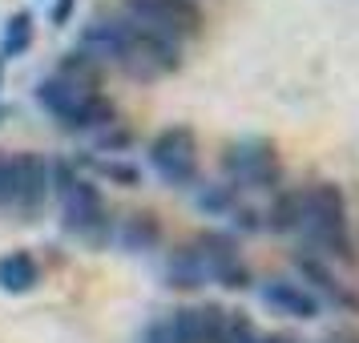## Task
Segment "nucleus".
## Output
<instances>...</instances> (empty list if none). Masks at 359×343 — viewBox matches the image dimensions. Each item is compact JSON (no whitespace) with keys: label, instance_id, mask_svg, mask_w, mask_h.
<instances>
[{"label":"nucleus","instance_id":"obj_15","mask_svg":"<svg viewBox=\"0 0 359 343\" xmlns=\"http://www.w3.org/2000/svg\"><path fill=\"white\" fill-rule=\"evenodd\" d=\"M41 287V262L17 246V250H8V255H0V291L8 295H29Z\"/></svg>","mask_w":359,"mask_h":343},{"label":"nucleus","instance_id":"obj_3","mask_svg":"<svg viewBox=\"0 0 359 343\" xmlns=\"http://www.w3.org/2000/svg\"><path fill=\"white\" fill-rule=\"evenodd\" d=\"M36 101H41V109L53 121H61L65 130H77V133H101L105 126L117 121V105L101 89L77 85L69 77H61V73H49L36 85Z\"/></svg>","mask_w":359,"mask_h":343},{"label":"nucleus","instance_id":"obj_30","mask_svg":"<svg viewBox=\"0 0 359 343\" xmlns=\"http://www.w3.org/2000/svg\"><path fill=\"white\" fill-rule=\"evenodd\" d=\"M0 117H4V109H0Z\"/></svg>","mask_w":359,"mask_h":343},{"label":"nucleus","instance_id":"obj_1","mask_svg":"<svg viewBox=\"0 0 359 343\" xmlns=\"http://www.w3.org/2000/svg\"><path fill=\"white\" fill-rule=\"evenodd\" d=\"M81 53H89L101 65L109 61L130 81H142V85L165 81L182 69V45H174V41H165L158 33H146V29L130 25L126 17L93 20L81 33Z\"/></svg>","mask_w":359,"mask_h":343},{"label":"nucleus","instance_id":"obj_14","mask_svg":"<svg viewBox=\"0 0 359 343\" xmlns=\"http://www.w3.org/2000/svg\"><path fill=\"white\" fill-rule=\"evenodd\" d=\"M117 246L130 255H149L162 246V218L154 210H133L121 227H117Z\"/></svg>","mask_w":359,"mask_h":343},{"label":"nucleus","instance_id":"obj_4","mask_svg":"<svg viewBox=\"0 0 359 343\" xmlns=\"http://www.w3.org/2000/svg\"><path fill=\"white\" fill-rule=\"evenodd\" d=\"M222 174L230 186L238 190H262V194H278L283 190V158L271 137H238L222 146Z\"/></svg>","mask_w":359,"mask_h":343},{"label":"nucleus","instance_id":"obj_20","mask_svg":"<svg viewBox=\"0 0 359 343\" xmlns=\"http://www.w3.org/2000/svg\"><path fill=\"white\" fill-rule=\"evenodd\" d=\"M85 166H93L101 178H109V182H117V186H142V170L137 166H130V162H105V158H81Z\"/></svg>","mask_w":359,"mask_h":343},{"label":"nucleus","instance_id":"obj_9","mask_svg":"<svg viewBox=\"0 0 359 343\" xmlns=\"http://www.w3.org/2000/svg\"><path fill=\"white\" fill-rule=\"evenodd\" d=\"M53 186V166L36 149L8 154V206L17 214H36Z\"/></svg>","mask_w":359,"mask_h":343},{"label":"nucleus","instance_id":"obj_7","mask_svg":"<svg viewBox=\"0 0 359 343\" xmlns=\"http://www.w3.org/2000/svg\"><path fill=\"white\" fill-rule=\"evenodd\" d=\"M149 170L165 182V186H194L198 182V133L190 126H165L149 137L146 149Z\"/></svg>","mask_w":359,"mask_h":343},{"label":"nucleus","instance_id":"obj_16","mask_svg":"<svg viewBox=\"0 0 359 343\" xmlns=\"http://www.w3.org/2000/svg\"><path fill=\"white\" fill-rule=\"evenodd\" d=\"M165 287H174V291H198V287H206L210 278L202 271V259L194 255V246L182 243L174 250H165Z\"/></svg>","mask_w":359,"mask_h":343},{"label":"nucleus","instance_id":"obj_26","mask_svg":"<svg viewBox=\"0 0 359 343\" xmlns=\"http://www.w3.org/2000/svg\"><path fill=\"white\" fill-rule=\"evenodd\" d=\"M0 206H8V154L0 149Z\"/></svg>","mask_w":359,"mask_h":343},{"label":"nucleus","instance_id":"obj_29","mask_svg":"<svg viewBox=\"0 0 359 343\" xmlns=\"http://www.w3.org/2000/svg\"><path fill=\"white\" fill-rule=\"evenodd\" d=\"M0 77H4V65H0Z\"/></svg>","mask_w":359,"mask_h":343},{"label":"nucleus","instance_id":"obj_8","mask_svg":"<svg viewBox=\"0 0 359 343\" xmlns=\"http://www.w3.org/2000/svg\"><path fill=\"white\" fill-rule=\"evenodd\" d=\"M190 246H194V255L202 259V271H206L210 283L226 287V291L255 287V275H250L243 250H238V238L230 230H198L194 238H190Z\"/></svg>","mask_w":359,"mask_h":343},{"label":"nucleus","instance_id":"obj_18","mask_svg":"<svg viewBox=\"0 0 359 343\" xmlns=\"http://www.w3.org/2000/svg\"><path fill=\"white\" fill-rule=\"evenodd\" d=\"M194 202H198V210H206V214H230L243 202V190L230 186V182H206Z\"/></svg>","mask_w":359,"mask_h":343},{"label":"nucleus","instance_id":"obj_24","mask_svg":"<svg viewBox=\"0 0 359 343\" xmlns=\"http://www.w3.org/2000/svg\"><path fill=\"white\" fill-rule=\"evenodd\" d=\"M137 343H178V331H174V323H170V315H162V319H154V323L142 327Z\"/></svg>","mask_w":359,"mask_h":343},{"label":"nucleus","instance_id":"obj_22","mask_svg":"<svg viewBox=\"0 0 359 343\" xmlns=\"http://www.w3.org/2000/svg\"><path fill=\"white\" fill-rule=\"evenodd\" d=\"M133 137H137V133H133L126 121H114V126H105L101 133H93V142H97L101 154H121V149L133 146Z\"/></svg>","mask_w":359,"mask_h":343},{"label":"nucleus","instance_id":"obj_5","mask_svg":"<svg viewBox=\"0 0 359 343\" xmlns=\"http://www.w3.org/2000/svg\"><path fill=\"white\" fill-rule=\"evenodd\" d=\"M57 198H61V227H65L69 234H77L85 243H109V238H114V227H109L105 198H101L97 182L77 178L69 166H61Z\"/></svg>","mask_w":359,"mask_h":343},{"label":"nucleus","instance_id":"obj_13","mask_svg":"<svg viewBox=\"0 0 359 343\" xmlns=\"http://www.w3.org/2000/svg\"><path fill=\"white\" fill-rule=\"evenodd\" d=\"M303 210H307L303 186H283V190L271 198V206L262 210V230H271V234H299Z\"/></svg>","mask_w":359,"mask_h":343},{"label":"nucleus","instance_id":"obj_27","mask_svg":"<svg viewBox=\"0 0 359 343\" xmlns=\"http://www.w3.org/2000/svg\"><path fill=\"white\" fill-rule=\"evenodd\" d=\"M259 343H299V339H294V335H287V331H266V335L259 331Z\"/></svg>","mask_w":359,"mask_h":343},{"label":"nucleus","instance_id":"obj_12","mask_svg":"<svg viewBox=\"0 0 359 343\" xmlns=\"http://www.w3.org/2000/svg\"><path fill=\"white\" fill-rule=\"evenodd\" d=\"M259 299L266 307H275L278 315H291V319H315L319 307H323V303H319L303 283H294V278H262Z\"/></svg>","mask_w":359,"mask_h":343},{"label":"nucleus","instance_id":"obj_17","mask_svg":"<svg viewBox=\"0 0 359 343\" xmlns=\"http://www.w3.org/2000/svg\"><path fill=\"white\" fill-rule=\"evenodd\" d=\"M33 13L29 8H17L13 17L4 20V29H0V65L4 61H17L25 53L33 49Z\"/></svg>","mask_w":359,"mask_h":343},{"label":"nucleus","instance_id":"obj_25","mask_svg":"<svg viewBox=\"0 0 359 343\" xmlns=\"http://www.w3.org/2000/svg\"><path fill=\"white\" fill-rule=\"evenodd\" d=\"M73 13H77V0H53V8H49V25L65 29L69 20H73Z\"/></svg>","mask_w":359,"mask_h":343},{"label":"nucleus","instance_id":"obj_23","mask_svg":"<svg viewBox=\"0 0 359 343\" xmlns=\"http://www.w3.org/2000/svg\"><path fill=\"white\" fill-rule=\"evenodd\" d=\"M230 227L243 230V234H255V230H262V210H255V206H246V202H238L234 210L226 214Z\"/></svg>","mask_w":359,"mask_h":343},{"label":"nucleus","instance_id":"obj_31","mask_svg":"<svg viewBox=\"0 0 359 343\" xmlns=\"http://www.w3.org/2000/svg\"><path fill=\"white\" fill-rule=\"evenodd\" d=\"M323 343H331V339H323Z\"/></svg>","mask_w":359,"mask_h":343},{"label":"nucleus","instance_id":"obj_2","mask_svg":"<svg viewBox=\"0 0 359 343\" xmlns=\"http://www.w3.org/2000/svg\"><path fill=\"white\" fill-rule=\"evenodd\" d=\"M307 194V210H303V250L319 255V259H335V262H355V238H351V218H347V198L343 186L335 182H311L303 186Z\"/></svg>","mask_w":359,"mask_h":343},{"label":"nucleus","instance_id":"obj_6","mask_svg":"<svg viewBox=\"0 0 359 343\" xmlns=\"http://www.w3.org/2000/svg\"><path fill=\"white\" fill-rule=\"evenodd\" d=\"M121 17L174 45L206 33V13L198 0H121Z\"/></svg>","mask_w":359,"mask_h":343},{"label":"nucleus","instance_id":"obj_21","mask_svg":"<svg viewBox=\"0 0 359 343\" xmlns=\"http://www.w3.org/2000/svg\"><path fill=\"white\" fill-rule=\"evenodd\" d=\"M218 343H259V327L246 311H230L226 307V323H222V339Z\"/></svg>","mask_w":359,"mask_h":343},{"label":"nucleus","instance_id":"obj_11","mask_svg":"<svg viewBox=\"0 0 359 343\" xmlns=\"http://www.w3.org/2000/svg\"><path fill=\"white\" fill-rule=\"evenodd\" d=\"M170 323L178 331V343H218L226 307L222 303H198V307H178L170 311Z\"/></svg>","mask_w":359,"mask_h":343},{"label":"nucleus","instance_id":"obj_19","mask_svg":"<svg viewBox=\"0 0 359 343\" xmlns=\"http://www.w3.org/2000/svg\"><path fill=\"white\" fill-rule=\"evenodd\" d=\"M57 73L61 77H69V81H77V85H89V89H101V77H105V69H101V61H93L89 53H69L65 61L57 65Z\"/></svg>","mask_w":359,"mask_h":343},{"label":"nucleus","instance_id":"obj_10","mask_svg":"<svg viewBox=\"0 0 359 343\" xmlns=\"http://www.w3.org/2000/svg\"><path fill=\"white\" fill-rule=\"evenodd\" d=\"M291 262H294V271H299V278H303V287H307L319 303L327 299V303H335L339 311H351V315L359 311V295L335 275V267H331L327 259H319V255H311V250L299 246V250L291 255Z\"/></svg>","mask_w":359,"mask_h":343},{"label":"nucleus","instance_id":"obj_28","mask_svg":"<svg viewBox=\"0 0 359 343\" xmlns=\"http://www.w3.org/2000/svg\"><path fill=\"white\" fill-rule=\"evenodd\" d=\"M331 343H359L355 331H339V335H331Z\"/></svg>","mask_w":359,"mask_h":343}]
</instances>
